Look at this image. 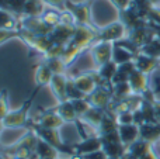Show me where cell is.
Segmentation results:
<instances>
[{"mask_svg":"<svg viewBox=\"0 0 160 159\" xmlns=\"http://www.w3.org/2000/svg\"><path fill=\"white\" fill-rule=\"evenodd\" d=\"M14 159H22V158H14Z\"/></svg>","mask_w":160,"mask_h":159,"instance_id":"obj_8","label":"cell"},{"mask_svg":"<svg viewBox=\"0 0 160 159\" xmlns=\"http://www.w3.org/2000/svg\"><path fill=\"white\" fill-rule=\"evenodd\" d=\"M63 120H62L59 115L53 114V113H48V114L42 115L41 120H39V126L44 127V128H52V130H56L58 127L62 126Z\"/></svg>","mask_w":160,"mask_h":159,"instance_id":"obj_4","label":"cell"},{"mask_svg":"<svg viewBox=\"0 0 160 159\" xmlns=\"http://www.w3.org/2000/svg\"><path fill=\"white\" fill-rule=\"evenodd\" d=\"M35 152L38 154V158H47V159H56L59 155V151L52 146L51 144H48L47 141L38 138V144H37Z\"/></svg>","mask_w":160,"mask_h":159,"instance_id":"obj_2","label":"cell"},{"mask_svg":"<svg viewBox=\"0 0 160 159\" xmlns=\"http://www.w3.org/2000/svg\"><path fill=\"white\" fill-rule=\"evenodd\" d=\"M80 158H82V159H108V155L105 154V152L102 151V149H100V151L91 152V154L82 155Z\"/></svg>","mask_w":160,"mask_h":159,"instance_id":"obj_6","label":"cell"},{"mask_svg":"<svg viewBox=\"0 0 160 159\" xmlns=\"http://www.w3.org/2000/svg\"><path fill=\"white\" fill-rule=\"evenodd\" d=\"M0 123H2V121H0Z\"/></svg>","mask_w":160,"mask_h":159,"instance_id":"obj_9","label":"cell"},{"mask_svg":"<svg viewBox=\"0 0 160 159\" xmlns=\"http://www.w3.org/2000/svg\"><path fill=\"white\" fill-rule=\"evenodd\" d=\"M59 117L63 121H73L76 117V111L72 103H65L59 107Z\"/></svg>","mask_w":160,"mask_h":159,"instance_id":"obj_5","label":"cell"},{"mask_svg":"<svg viewBox=\"0 0 160 159\" xmlns=\"http://www.w3.org/2000/svg\"><path fill=\"white\" fill-rule=\"evenodd\" d=\"M119 134V140L122 144H131L135 141V138L138 137V128L132 124H127V126H121L118 130Z\"/></svg>","mask_w":160,"mask_h":159,"instance_id":"obj_3","label":"cell"},{"mask_svg":"<svg viewBox=\"0 0 160 159\" xmlns=\"http://www.w3.org/2000/svg\"><path fill=\"white\" fill-rule=\"evenodd\" d=\"M48 2H51V3H58V2H61V0H48Z\"/></svg>","mask_w":160,"mask_h":159,"instance_id":"obj_7","label":"cell"},{"mask_svg":"<svg viewBox=\"0 0 160 159\" xmlns=\"http://www.w3.org/2000/svg\"><path fill=\"white\" fill-rule=\"evenodd\" d=\"M75 152H78L80 155H86V154H91L102 149V141L101 137H93V138H86L84 141H82L80 144L75 145Z\"/></svg>","mask_w":160,"mask_h":159,"instance_id":"obj_1","label":"cell"}]
</instances>
